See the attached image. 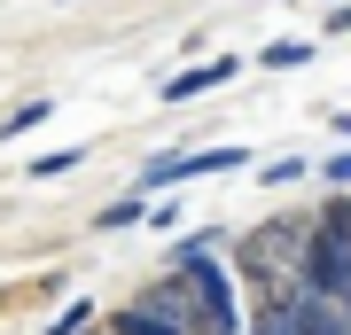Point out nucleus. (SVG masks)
I'll use <instances>...</instances> for the list:
<instances>
[{
    "label": "nucleus",
    "mask_w": 351,
    "mask_h": 335,
    "mask_svg": "<svg viewBox=\"0 0 351 335\" xmlns=\"http://www.w3.org/2000/svg\"><path fill=\"white\" fill-rule=\"evenodd\" d=\"M304 172H313V164H304V156H274V164H265L258 179H265V187H297Z\"/></svg>",
    "instance_id": "nucleus-14"
},
{
    "label": "nucleus",
    "mask_w": 351,
    "mask_h": 335,
    "mask_svg": "<svg viewBox=\"0 0 351 335\" xmlns=\"http://www.w3.org/2000/svg\"><path fill=\"white\" fill-rule=\"evenodd\" d=\"M141 219H149V195L133 187V195H117V203H110V211H101L94 226H101V234H117V226H141Z\"/></svg>",
    "instance_id": "nucleus-11"
},
{
    "label": "nucleus",
    "mask_w": 351,
    "mask_h": 335,
    "mask_svg": "<svg viewBox=\"0 0 351 335\" xmlns=\"http://www.w3.org/2000/svg\"><path fill=\"white\" fill-rule=\"evenodd\" d=\"M320 187H328V195H351V149L320 156Z\"/></svg>",
    "instance_id": "nucleus-13"
},
{
    "label": "nucleus",
    "mask_w": 351,
    "mask_h": 335,
    "mask_svg": "<svg viewBox=\"0 0 351 335\" xmlns=\"http://www.w3.org/2000/svg\"><path fill=\"white\" fill-rule=\"evenodd\" d=\"M172 273H188V281H195V327H188V335H242V327H250V312H242L234 281H226V265H219L211 234L180 242V249H172Z\"/></svg>",
    "instance_id": "nucleus-2"
},
{
    "label": "nucleus",
    "mask_w": 351,
    "mask_h": 335,
    "mask_svg": "<svg viewBox=\"0 0 351 335\" xmlns=\"http://www.w3.org/2000/svg\"><path fill=\"white\" fill-rule=\"evenodd\" d=\"M78 164H86V149H47V156H32V164H24V179H71Z\"/></svg>",
    "instance_id": "nucleus-9"
},
{
    "label": "nucleus",
    "mask_w": 351,
    "mask_h": 335,
    "mask_svg": "<svg viewBox=\"0 0 351 335\" xmlns=\"http://www.w3.org/2000/svg\"><path fill=\"white\" fill-rule=\"evenodd\" d=\"M180 179H195V149H164L156 164H141V172H133L141 195H164V187H180Z\"/></svg>",
    "instance_id": "nucleus-6"
},
{
    "label": "nucleus",
    "mask_w": 351,
    "mask_h": 335,
    "mask_svg": "<svg viewBox=\"0 0 351 335\" xmlns=\"http://www.w3.org/2000/svg\"><path fill=\"white\" fill-rule=\"evenodd\" d=\"M47 117H55V101H24V110H8V117H0V140H24V133H39Z\"/></svg>",
    "instance_id": "nucleus-10"
},
{
    "label": "nucleus",
    "mask_w": 351,
    "mask_h": 335,
    "mask_svg": "<svg viewBox=\"0 0 351 335\" xmlns=\"http://www.w3.org/2000/svg\"><path fill=\"white\" fill-rule=\"evenodd\" d=\"M86 335H110V327H86Z\"/></svg>",
    "instance_id": "nucleus-16"
},
{
    "label": "nucleus",
    "mask_w": 351,
    "mask_h": 335,
    "mask_svg": "<svg viewBox=\"0 0 351 335\" xmlns=\"http://www.w3.org/2000/svg\"><path fill=\"white\" fill-rule=\"evenodd\" d=\"M242 156H250V149H234V140H219V149H195V179H203V172H234Z\"/></svg>",
    "instance_id": "nucleus-12"
},
{
    "label": "nucleus",
    "mask_w": 351,
    "mask_h": 335,
    "mask_svg": "<svg viewBox=\"0 0 351 335\" xmlns=\"http://www.w3.org/2000/svg\"><path fill=\"white\" fill-rule=\"evenodd\" d=\"M133 304L156 312V320H172V327H195V281H188V273H156Z\"/></svg>",
    "instance_id": "nucleus-3"
},
{
    "label": "nucleus",
    "mask_w": 351,
    "mask_h": 335,
    "mask_svg": "<svg viewBox=\"0 0 351 335\" xmlns=\"http://www.w3.org/2000/svg\"><path fill=\"white\" fill-rule=\"evenodd\" d=\"M313 55H320L313 39H274V47H258V62H265V71H304Z\"/></svg>",
    "instance_id": "nucleus-8"
},
{
    "label": "nucleus",
    "mask_w": 351,
    "mask_h": 335,
    "mask_svg": "<svg viewBox=\"0 0 351 335\" xmlns=\"http://www.w3.org/2000/svg\"><path fill=\"white\" fill-rule=\"evenodd\" d=\"M336 133H343V140H351V117H336Z\"/></svg>",
    "instance_id": "nucleus-15"
},
{
    "label": "nucleus",
    "mask_w": 351,
    "mask_h": 335,
    "mask_svg": "<svg viewBox=\"0 0 351 335\" xmlns=\"http://www.w3.org/2000/svg\"><path fill=\"white\" fill-rule=\"evenodd\" d=\"M242 335H304L297 288H281V297H250V327H242Z\"/></svg>",
    "instance_id": "nucleus-4"
},
{
    "label": "nucleus",
    "mask_w": 351,
    "mask_h": 335,
    "mask_svg": "<svg viewBox=\"0 0 351 335\" xmlns=\"http://www.w3.org/2000/svg\"><path fill=\"white\" fill-rule=\"evenodd\" d=\"M242 62L234 55H211V62H188V71L172 78V86H164V101H195V94H211V86H226V78H234Z\"/></svg>",
    "instance_id": "nucleus-5"
},
{
    "label": "nucleus",
    "mask_w": 351,
    "mask_h": 335,
    "mask_svg": "<svg viewBox=\"0 0 351 335\" xmlns=\"http://www.w3.org/2000/svg\"><path fill=\"white\" fill-rule=\"evenodd\" d=\"M304 249H313V219H265L258 234H242V281L258 297H281V288L304 281Z\"/></svg>",
    "instance_id": "nucleus-1"
},
{
    "label": "nucleus",
    "mask_w": 351,
    "mask_h": 335,
    "mask_svg": "<svg viewBox=\"0 0 351 335\" xmlns=\"http://www.w3.org/2000/svg\"><path fill=\"white\" fill-rule=\"evenodd\" d=\"M110 335H188V327H172V320H156V312H141V304H117L110 320H101Z\"/></svg>",
    "instance_id": "nucleus-7"
}]
</instances>
